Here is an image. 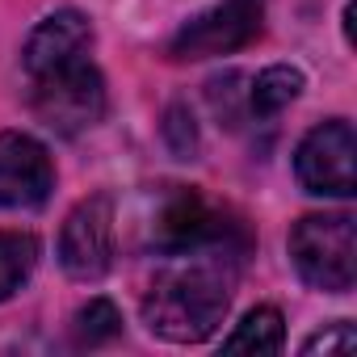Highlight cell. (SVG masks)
<instances>
[{"label":"cell","instance_id":"cell-6","mask_svg":"<svg viewBox=\"0 0 357 357\" xmlns=\"http://www.w3.org/2000/svg\"><path fill=\"white\" fill-rule=\"evenodd\" d=\"M265 0H219L168 38V59H215L261 38Z\"/></svg>","mask_w":357,"mask_h":357},{"label":"cell","instance_id":"cell-1","mask_svg":"<svg viewBox=\"0 0 357 357\" xmlns=\"http://www.w3.org/2000/svg\"><path fill=\"white\" fill-rule=\"evenodd\" d=\"M244 227L172 252V265L155 273V282L143 294V324L151 336L172 340V344H202L219 332V324L231 311V294L240 282L244 265Z\"/></svg>","mask_w":357,"mask_h":357},{"label":"cell","instance_id":"cell-4","mask_svg":"<svg viewBox=\"0 0 357 357\" xmlns=\"http://www.w3.org/2000/svg\"><path fill=\"white\" fill-rule=\"evenodd\" d=\"M294 176L315 198H353L357 194V135L344 118L315 122L294 147Z\"/></svg>","mask_w":357,"mask_h":357},{"label":"cell","instance_id":"cell-8","mask_svg":"<svg viewBox=\"0 0 357 357\" xmlns=\"http://www.w3.org/2000/svg\"><path fill=\"white\" fill-rule=\"evenodd\" d=\"M240 223H227V215H219L198 190H185V185H172V194L164 198V206L155 211V223H151V244L160 257H172V252H185V248H198V244H211L227 231H236Z\"/></svg>","mask_w":357,"mask_h":357},{"label":"cell","instance_id":"cell-2","mask_svg":"<svg viewBox=\"0 0 357 357\" xmlns=\"http://www.w3.org/2000/svg\"><path fill=\"white\" fill-rule=\"evenodd\" d=\"M294 273L324 294H349L357 286V227L353 215H303L290 227Z\"/></svg>","mask_w":357,"mask_h":357},{"label":"cell","instance_id":"cell-12","mask_svg":"<svg viewBox=\"0 0 357 357\" xmlns=\"http://www.w3.org/2000/svg\"><path fill=\"white\" fill-rule=\"evenodd\" d=\"M43 244L30 231H0V303H9L38 269Z\"/></svg>","mask_w":357,"mask_h":357},{"label":"cell","instance_id":"cell-3","mask_svg":"<svg viewBox=\"0 0 357 357\" xmlns=\"http://www.w3.org/2000/svg\"><path fill=\"white\" fill-rule=\"evenodd\" d=\"M30 109L47 130H55L63 139H76V135L93 130L109 109L105 76L89 59H76V63H63L47 76H34Z\"/></svg>","mask_w":357,"mask_h":357},{"label":"cell","instance_id":"cell-11","mask_svg":"<svg viewBox=\"0 0 357 357\" xmlns=\"http://www.w3.org/2000/svg\"><path fill=\"white\" fill-rule=\"evenodd\" d=\"M303 89H307V76H303L298 68L273 63V68H265L257 80H248V109H252L257 118H273V114H282Z\"/></svg>","mask_w":357,"mask_h":357},{"label":"cell","instance_id":"cell-13","mask_svg":"<svg viewBox=\"0 0 357 357\" xmlns=\"http://www.w3.org/2000/svg\"><path fill=\"white\" fill-rule=\"evenodd\" d=\"M122 336V311L109 298H89L76 315H72V344L76 349H97Z\"/></svg>","mask_w":357,"mask_h":357},{"label":"cell","instance_id":"cell-15","mask_svg":"<svg viewBox=\"0 0 357 357\" xmlns=\"http://www.w3.org/2000/svg\"><path fill=\"white\" fill-rule=\"evenodd\" d=\"M160 135H164V143H168V151L176 160H198L202 155V135H198V122H194V114H190L185 101H172L164 109Z\"/></svg>","mask_w":357,"mask_h":357},{"label":"cell","instance_id":"cell-10","mask_svg":"<svg viewBox=\"0 0 357 357\" xmlns=\"http://www.w3.org/2000/svg\"><path fill=\"white\" fill-rule=\"evenodd\" d=\"M282 349H286V319L278 307H252L223 340V353H282Z\"/></svg>","mask_w":357,"mask_h":357},{"label":"cell","instance_id":"cell-7","mask_svg":"<svg viewBox=\"0 0 357 357\" xmlns=\"http://www.w3.org/2000/svg\"><path fill=\"white\" fill-rule=\"evenodd\" d=\"M55 190V160L26 130H0V211H38Z\"/></svg>","mask_w":357,"mask_h":357},{"label":"cell","instance_id":"cell-16","mask_svg":"<svg viewBox=\"0 0 357 357\" xmlns=\"http://www.w3.org/2000/svg\"><path fill=\"white\" fill-rule=\"evenodd\" d=\"M298 349H303L307 357H311V353H353V349H357V332H353L349 319H332L328 328L311 332Z\"/></svg>","mask_w":357,"mask_h":357},{"label":"cell","instance_id":"cell-5","mask_svg":"<svg viewBox=\"0 0 357 357\" xmlns=\"http://www.w3.org/2000/svg\"><path fill=\"white\" fill-rule=\"evenodd\" d=\"M118 206L109 190L80 198L59 227V265L72 282H101L114 269V227Z\"/></svg>","mask_w":357,"mask_h":357},{"label":"cell","instance_id":"cell-14","mask_svg":"<svg viewBox=\"0 0 357 357\" xmlns=\"http://www.w3.org/2000/svg\"><path fill=\"white\" fill-rule=\"evenodd\" d=\"M206 101H211L219 126L236 130V126L252 114V109H248V76L236 72V68L223 72V76H211V80H206Z\"/></svg>","mask_w":357,"mask_h":357},{"label":"cell","instance_id":"cell-9","mask_svg":"<svg viewBox=\"0 0 357 357\" xmlns=\"http://www.w3.org/2000/svg\"><path fill=\"white\" fill-rule=\"evenodd\" d=\"M89 47H93V22L80 13V9H55L51 17H43L26 47H22V68L34 76H47L63 63H76V59H89Z\"/></svg>","mask_w":357,"mask_h":357}]
</instances>
